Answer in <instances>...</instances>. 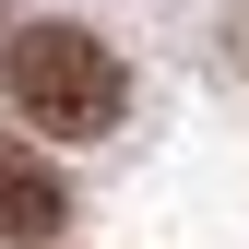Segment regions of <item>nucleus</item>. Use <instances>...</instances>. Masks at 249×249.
<instances>
[{"instance_id": "f257e3e1", "label": "nucleus", "mask_w": 249, "mask_h": 249, "mask_svg": "<svg viewBox=\"0 0 249 249\" xmlns=\"http://www.w3.org/2000/svg\"><path fill=\"white\" fill-rule=\"evenodd\" d=\"M0 95H12L24 131L95 142V131H119V107H131V71H119L83 24H12V36H0Z\"/></svg>"}, {"instance_id": "f03ea898", "label": "nucleus", "mask_w": 249, "mask_h": 249, "mask_svg": "<svg viewBox=\"0 0 249 249\" xmlns=\"http://www.w3.org/2000/svg\"><path fill=\"white\" fill-rule=\"evenodd\" d=\"M59 213H71V190L48 178V154L24 142V131H0V237H12V249H48Z\"/></svg>"}]
</instances>
